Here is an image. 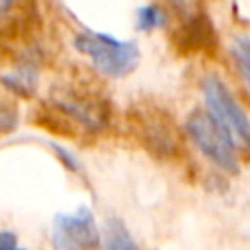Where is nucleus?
<instances>
[{"label":"nucleus","mask_w":250,"mask_h":250,"mask_svg":"<svg viewBox=\"0 0 250 250\" xmlns=\"http://www.w3.org/2000/svg\"><path fill=\"white\" fill-rule=\"evenodd\" d=\"M74 49L90 59V64L107 78H123L139 64L135 41H121L100 31H82L74 37Z\"/></svg>","instance_id":"f257e3e1"},{"label":"nucleus","mask_w":250,"mask_h":250,"mask_svg":"<svg viewBox=\"0 0 250 250\" xmlns=\"http://www.w3.org/2000/svg\"><path fill=\"white\" fill-rule=\"evenodd\" d=\"M186 131L191 143L209 162L227 174H238V148L207 109L191 111L186 121Z\"/></svg>","instance_id":"f03ea898"},{"label":"nucleus","mask_w":250,"mask_h":250,"mask_svg":"<svg viewBox=\"0 0 250 250\" xmlns=\"http://www.w3.org/2000/svg\"><path fill=\"white\" fill-rule=\"evenodd\" d=\"M201 88L207 111L213 119L225 129L238 150H250V117L229 86L217 76H205Z\"/></svg>","instance_id":"7ed1b4c3"},{"label":"nucleus","mask_w":250,"mask_h":250,"mask_svg":"<svg viewBox=\"0 0 250 250\" xmlns=\"http://www.w3.org/2000/svg\"><path fill=\"white\" fill-rule=\"evenodd\" d=\"M51 238L53 250H98L100 242H104L88 207H80L74 213L55 215Z\"/></svg>","instance_id":"20e7f679"},{"label":"nucleus","mask_w":250,"mask_h":250,"mask_svg":"<svg viewBox=\"0 0 250 250\" xmlns=\"http://www.w3.org/2000/svg\"><path fill=\"white\" fill-rule=\"evenodd\" d=\"M55 105L66 113L74 123L88 131H102L109 121V105L96 96L80 90H64L55 96Z\"/></svg>","instance_id":"39448f33"},{"label":"nucleus","mask_w":250,"mask_h":250,"mask_svg":"<svg viewBox=\"0 0 250 250\" xmlns=\"http://www.w3.org/2000/svg\"><path fill=\"white\" fill-rule=\"evenodd\" d=\"M135 127L141 133L143 143L154 152V154H174L176 150V137L174 129H170V121L160 113H145L141 109L135 111Z\"/></svg>","instance_id":"423d86ee"},{"label":"nucleus","mask_w":250,"mask_h":250,"mask_svg":"<svg viewBox=\"0 0 250 250\" xmlns=\"http://www.w3.org/2000/svg\"><path fill=\"white\" fill-rule=\"evenodd\" d=\"M213 25L205 14L191 16L180 33V47L186 51H199L213 43Z\"/></svg>","instance_id":"0eeeda50"},{"label":"nucleus","mask_w":250,"mask_h":250,"mask_svg":"<svg viewBox=\"0 0 250 250\" xmlns=\"http://www.w3.org/2000/svg\"><path fill=\"white\" fill-rule=\"evenodd\" d=\"M104 248L105 250H143L123 221L119 219H107L102 229Z\"/></svg>","instance_id":"6e6552de"},{"label":"nucleus","mask_w":250,"mask_h":250,"mask_svg":"<svg viewBox=\"0 0 250 250\" xmlns=\"http://www.w3.org/2000/svg\"><path fill=\"white\" fill-rule=\"evenodd\" d=\"M37 82H39V74H37V68L31 66V64L18 66L12 72H6L2 76V84L10 92H14L18 96H23V98L33 96V92L37 90Z\"/></svg>","instance_id":"1a4fd4ad"},{"label":"nucleus","mask_w":250,"mask_h":250,"mask_svg":"<svg viewBox=\"0 0 250 250\" xmlns=\"http://www.w3.org/2000/svg\"><path fill=\"white\" fill-rule=\"evenodd\" d=\"M230 55L242 82L250 92V35H234L230 43Z\"/></svg>","instance_id":"9d476101"},{"label":"nucleus","mask_w":250,"mask_h":250,"mask_svg":"<svg viewBox=\"0 0 250 250\" xmlns=\"http://www.w3.org/2000/svg\"><path fill=\"white\" fill-rule=\"evenodd\" d=\"M166 20H168L166 14L156 4H146L137 10V29L139 31L148 33L152 29H160L166 25Z\"/></svg>","instance_id":"9b49d317"},{"label":"nucleus","mask_w":250,"mask_h":250,"mask_svg":"<svg viewBox=\"0 0 250 250\" xmlns=\"http://www.w3.org/2000/svg\"><path fill=\"white\" fill-rule=\"evenodd\" d=\"M8 113L18 115L14 107H10V105H6V104H4V105H2V115H0V123H2V131H4V133L12 131V129L16 127V121H18V117H10Z\"/></svg>","instance_id":"f8f14e48"},{"label":"nucleus","mask_w":250,"mask_h":250,"mask_svg":"<svg viewBox=\"0 0 250 250\" xmlns=\"http://www.w3.org/2000/svg\"><path fill=\"white\" fill-rule=\"evenodd\" d=\"M18 248V236L10 230H2L0 234V250H16Z\"/></svg>","instance_id":"ddd939ff"},{"label":"nucleus","mask_w":250,"mask_h":250,"mask_svg":"<svg viewBox=\"0 0 250 250\" xmlns=\"http://www.w3.org/2000/svg\"><path fill=\"white\" fill-rule=\"evenodd\" d=\"M170 2L174 4L176 10H188L189 4H191V0H170Z\"/></svg>","instance_id":"4468645a"},{"label":"nucleus","mask_w":250,"mask_h":250,"mask_svg":"<svg viewBox=\"0 0 250 250\" xmlns=\"http://www.w3.org/2000/svg\"><path fill=\"white\" fill-rule=\"evenodd\" d=\"M14 4H16V0H0V10H2V14L6 16Z\"/></svg>","instance_id":"2eb2a0df"},{"label":"nucleus","mask_w":250,"mask_h":250,"mask_svg":"<svg viewBox=\"0 0 250 250\" xmlns=\"http://www.w3.org/2000/svg\"><path fill=\"white\" fill-rule=\"evenodd\" d=\"M16 250H27V248H20V246H18V248H16Z\"/></svg>","instance_id":"dca6fc26"}]
</instances>
